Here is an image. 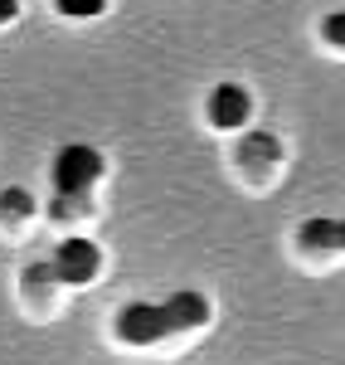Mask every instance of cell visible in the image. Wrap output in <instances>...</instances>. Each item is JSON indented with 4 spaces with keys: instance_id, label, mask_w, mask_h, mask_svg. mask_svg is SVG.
I'll return each instance as SVG.
<instances>
[{
    "instance_id": "6da1fadb",
    "label": "cell",
    "mask_w": 345,
    "mask_h": 365,
    "mask_svg": "<svg viewBox=\"0 0 345 365\" xmlns=\"http://www.w3.org/2000/svg\"><path fill=\"white\" fill-rule=\"evenodd\" d=\"M102 175V156L83 146V141H73V146H63L54 156V190L63 200H78L83 190H92V180Z\"/></svg>"
},
{
    "instance_id": "7a4b0ae2",
    "label": "cell",
    "mask_w": 345,
    "mask_h": 365,
    "mask_svg": "<svg viewBox=\"0 0 345 365\" xmlns=\"http://www.w3.org/2000/svg\"><path fill=\"white\" fill-rule=\"evenodd\" d=\"M117 336L132 341V346H151V341L171 336V322H166L161 302H127L117 317Z\"/></svg>"
},
{
    "instance_id": "3957f363",
    "label": "cell",
    "mask_w": 345,
    "mask_h": 365,
    "mask_svg": "<svg viewBox=\"0 0 345 365\" xmlns=\"http://www.w3.org/2000/svg\"><path fill=\"white\" fill-rule=\"evenodd\" d=\"M97 268H102V253L92 239H63L54 253V263H49V273L58 282H92L97 278Z\"/></svg>"
},
{
    "instance_id": "277c9868",
    "label": "cell",
    "mask_w": 345,
    "mask_h": 365,
    "mask_svg": "<svg viewBox=\"0 0 345 365\" xmlns=\"http://www.w3.org/2000/svg\"><path fill=\"white\" fill-rule=\"evenodd\" d=\"M248 113H253V98L238 83H219L209 93V122H214V127H243Z\"/></svg>"
},
{
    "instance_id": "5b68a950",
    "label": "cell",
    "mask_w": 345,
    "mask_h": 365,
    "mask_svg": "<svg viewBox=\"0 0 345 365\" xmlns=\"http://www.w3.org/2000/svg\"><path fill=\"white\" fill-rule=\"evenodd\" d=\"M166 312V322H171V331H190V327H204L209 322V302H204L200 292H175L161 302Z\"/></svg>"
},
{
    "instance_id": "8992f818",
    "label": "cell",
    "mask_w": 345,
    "mask_h": 365,
    "mask_svg": "<svg viewBox=\"0 0 345 365\" xmlns=\"http://www.w3.org/2000/svg\"><path fill=\"white\" fill-rule=\"evenodd\" d=\"M302 244L307 249H345V220H307Z\"/></svg>"
},
{
    "instance_id": "52a82bcc",
    "label": "cell",
    "mask_w": 345,
    "mask_h": 365,
    "mask_svg": "<svg viewBox=\"0 0 345 365\" xmlns=\"http://www.w3.org/2000/svg\"><path fill=\"white\" fill-rule=\"evenodd\" d=\"M54 5L63 10V15H73V20H87V15H97L107 0H54Z\"/></svg>"
},
{
    "instance_id": "ba28073f",
    "label": "cell",
    "mask_w": 345,
    "mask_h": 365,
    "mask_svg": "<svg viewBox=\"0 0 345 365\" xmlns=\"http://www.w3.org/2000/svg\"><path fill=\"white\" fill-rule=\"evenodd\" d=\"M0 215H29V195L25 190H0Z\"/></svg>"
},
{
    "instance_id": "9c48e42d",
    "label": "cell",
    "mask_w": 345,
    "mask_h": 365,
    "mask_svg": "<svg viewBox=\"0 0 345 365\" xmlns=\"http://www.w3.org/2000/svg\"><path fill=\"white\" fill-rule=\"evenodd\" d=\"M321 34H326L331 44H341V49H345V10H336V15H326V20H321Z\"/></svg>"
},
{
    "instance_id": "30bf717a",
    "label": "cell",
    "mask_w": 345,
    "mask_h": 365,
    "mask_svg": "<svg viewBox=\"0 0 345 365\" xmlns=\"http://www.w3.org/2000/svg\"><path fill=\"white\" fill-rule=\"evenodd\" d=\"M5 20H15V0H0V25Z\"/></svg>"
}]
</instances>
